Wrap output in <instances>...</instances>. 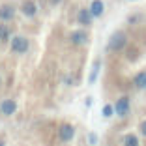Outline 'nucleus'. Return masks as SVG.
<instances>
[{
    "label": "nucleus",
    "instance_id": "f257e3e1",
    "mask_svg": "<svg viewBox=\"0 0 146 146\" xmlns=\"http://www.w3.org/2000/svg\"><path fill=\"white\" fill-rule=\"evenodd\" d=\"M129 43V38L124 30H116L111 34L107 41V52H122Z\"/></svg>",
    "mask_w": 146,
    "mask_h": 146
},
{
    "label": "nucleus",
    "instance_id": "f03ea898",
    "mask_svg": "<svg viewBox=\"0 0 146 146\" xmlns=\"http://www.w3.org/2000/svg\"><path fill=\"white\" fill-rule=\"evenodd\" d=\"M9 51L17 56L26 54V52L30 51V39L23 34H15L11 38V41H9Z\"/></svg>",
    "mask_w": 146,
    "mask_h": 146
},
{
    "label": "nucleus",
    "instance_id": "7ed1b4c3",
    "mask_svg": "<svg viewBox=\"0 0 146 146\" xmlns=\"http://www.w3.org/2000/svg\"><path fill=\"white\" fill-rule=\"evenodd\" d=\"M75 133H77V129H75L73 124H69V122H62V124L58 125V141L64 142V144L71 142L73 139H75Z\"/></svg>",
    "mask_w": 146,
    "mask_h": 146
},
{
    "label": "nucleus",
    "instance_id": "20e7f679",
    "mask_svg": "<svg viewBox=\"0 0 146 146\" xmlns=\"http://www.w3.org/2000/svg\"><path fill=\"white\" fill-rule=\"evenodd\" d=\"M131 111V99L129 96H120V98L114 101V112L118 118H125Z\"/></svg>",
    "mask_w": 146,
    "mask_h": 146
},
{
    "label": "nucleus",
    "instance_id": "39448f33",
    "mask_svg": "<svg viewBox=\"0 0 146 146\" xmlns=\"http://www.w3.org/2000/svg\"><path fill=\"white\" fill-rule=\"evenodd\" d=\"M19 11H21L25 17L34 19V17H38V13H39V6H38L36 0H23L21 6H19Z\"/></svg>",
    "mask_w": 146,
    "mask_h": 146
},
{
    "label": "nucleus",
    "instance_id": "423d86ee",
    "mask_svg": "<svg viewBox=\"0 0 146 146\" xmlns=\"http://www.w3.org/2000/svg\"><path fill=\"white\" fill-rule=\"evenodd\" d=\"M17 112V101L13 98H4L0 99V116H4V118H9Z\"/></svg>",
    "mask_w": 146,
    "mask_h": 146
},
{
    "label": "nucleus",
    "instance_id": "0eeeda50",
    "mask_svg": "<svg viewBox=\"0 0 146 146\" xmlns=\"http://www.w3.org/2000/svg\"><path fill=\"white\" fill-rule=\"evenodd\" d=\"M15 13H17V8L9 2H4L0 4V23H11L15 19Z\"/></svg>",
    "mask_w": 146,
    "mask_h": 146
},
{
    "label": "nucleus",
    "instance_id": "6e6552de",
    "mask_svg": "<svg viewBox=\"0 0 146 146\" xmlns=\"http://www.w3.org/2000/svg\"><path fill=\"white\" fill-rule=\"evenodd\" d=\"M88 39H90V36H88V32H86L84 28L73 30L71 34H69V41H71V45H75V47H82V45H86Z\"/></svg>",
    "mask_w": 146,
    "mask_h": 146
},
{
    "label": "nucleus",
    "instance_id": "1a4fd4ad",
    "mask_svg": "<svg viewBox=\"0 0 146 146\" xmlns=\"http://www.w3.org/2000/svg\"><path fill=\"white\" fill-rule=\"evenodd\" d=\"M92 23H94V17H92V13L88 8H81L77 11V25L82 26V28H88V26H92Z\"/></svg>",
    "mask_w": 146,
    "mask_h": 146
},
{
    "label": "nucleus",
    "instance_id": "9d476101",
    "mask_svg": "<svg viewBox=\"0 0 146 146\" xmlns=\"http://www.w3.org/2000/svg\"><path fill=\"white\" fill-rule=\"evenodd\" d=\"M88 9H90V13H92V17H94V19L103 17V13H105V2H103V0H92L90 6H88Z\"/></svg>",
    "mask_w": 146,
    "mask_h": 146
},
{
    "label": "nucleus",
    "instance_id": "9b49d317",
    "mask_svg": "<svg viewBox=\"0 0 146 146\" xmlns=\"http://www.w3.org/2000/svg\"><path fill=\"white\" fill-rule=\"evenodd\" d=\"M131 82L137 90H146V69H141L139 73H135Z\"/></svg>",
    "mask_w": 146,
    "mask_h": 146
},
{
    "label": "nucleus",
    "instance_id": "f8f14e48",
    "mask_svg": "<svg viewBox=\"0 0 146 146\" xmlns=\"http://www.w3.org/2000/svg\"><path fill=\"white\" fill-rule=\"evenodd\" d=\"M11 30H9V25L8 23H0V41L2 43H9L11 41Z\"/></svg>",
    "mask_w": 146,
    "mask_h": 146
},
{
    "label": "nucleus",
    "instance_id": "ddd939ff",
    "mask_svg": "<svg viewBox=\"0 0 146 146\" xmlns=\"http://www.w3.org/2000/svg\"><path fill=\"white\" fill-rule=\"evenodd\" d=\"M122 144L124 146H139L141 142H139V137L135 133H127V135H124V139H122Z\"/></svg>",
    "mask_w": 146,
    "mask_h": 146
},
{
    "label": "nucleus",
    "instance_id": "4468645a",
    "mask_svg": "<svg viewBox=\"0 0 146 146\" xmlns=\"http://www.w3.org/2000/svg\"><path fill=\"white\" fill-rule=\"evenodd\" d=\"M116 112H114V105H111V103H107V105H103V118H112Z\"/></svg>",
    "mask_w": 146,
    "mask_h": 146
},
{
    "label": "nucleus",
    "instance_id": "2eb2a0df",
    "mask_svg": "<svg viewBox=\"0 0 146 146\" xmlns=\"http://www.w3.org/2000/svg\"><path fill=\"white\" fill-rule=\"evenodd\" d=\"M139 133H141L142 137L146 139V120H142L141 124H139Z\"/></svg>",
    "mask_w": 146,
    "mask_h": 146
},
{
    "label": "nucleus",
    "instance_id": "dca6fc26",
    "mask_svg": "<svg viewBox=\"0 0 146 146\" xmlns=\"http://www.w3.org/2000/svg\"><path fill=\"white\" fill-rule=\"evenodd\" d=\"M88 142H90V146H94L96 142H98V135H96V133H90V135H88Z\"/></svg>",
    "mask_w": 146,
    "mask_h": 146
},
{
    "label": "nucleus",
    "instance_id": "f3484780",
    "mask_svg": "<svg viewBox=\"0 0 146 146\" xmlns=\"http://www.w3.org/2000/svg\"><path fill=\"white\" fill-rule=\"evenodd\" d=\"M0 146H6V137H0Z\"/></svg>",
    "mask_w": 146,
    "mask_h": 146
},
{
    "label": "nucleus",
    "instance_id": "a211bd4d",
    "mask_svg": "<svg viewBox=\"0 0 146 146\" xmlns=\"http://www.w3.org/2000/svg\"><path fill=\"white\" fill-rule=\"evenodd\" d=\"M60 2H62V0H51V4H54V6H56V4H60Z\"/></svg>",
    "mask_w": 146,
    "mask_h": 146
},
{
    "label": "nucleus",
    "instance_id": "6ab92c4d",
    "mask_svg": "<svg viewBox=\"0 0 146 146\" xmlns=\"http://www.w3.org/2000/svg\"><path fill=\"white\" fill-rule=\"evenodd\" d=\"M0 84H2V77H0Z\"/></svg>",
    "mask_w": 146,
    "mask_h": 146
},
{
    "label": "nucleus",
    "instance_id": "aec40b11",
    "mask_svg": "<svg viewBox=\"0 0 146 146\" xmlns=\"http://www.w3.org/2000/svg\"><path fill=\"white\" fill-rule=\"evenodd\" d=\"M131 2H137V0H131Z\"/></svg>",
    "mask_w": 146,
    "mask_h": 146
},
{
    "label": "nucleus",
    "instance_id": "412c9836",
    "mask_svg": "<svg viewBox=\"0 0 146 146\" xmlns=\"http://www.w3.org/2000/svg\"><path fill=\"white\" fill-rule=\"evenodd\" d=\"M0 43H2V41H0Z\"/></svg>",
    "mask_w": 146,
    "mask_h": 146
}]
</instances>
